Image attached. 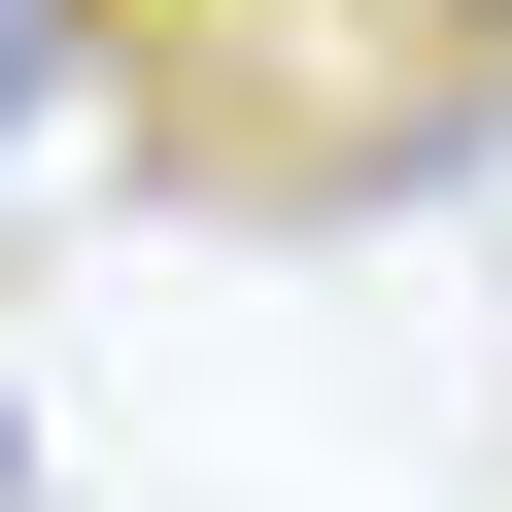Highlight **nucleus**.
<instances>
[{
	"label": "nucleus",
	"instance_id": "f257e3e1",
	"mask_svg": "<svg viewBox=\"0 0 512 512\" xmlns=\"http://www.w3.org/2000/svg\"><path fill=\"white\" fill-rule=\"evenodd\" d=\"M0 171H137V0H0Z\"/></svg>",
	"mask_w": 512,
	"mask_h": 512
}]
</instances>
